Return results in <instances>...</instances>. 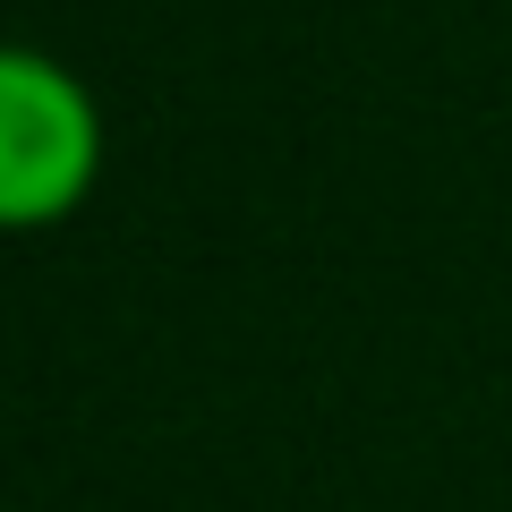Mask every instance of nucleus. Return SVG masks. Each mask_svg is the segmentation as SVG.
I'll use <instances>...</instances> for the list:
<instances>
[{
	"instance_id": "f257e3e1",
	"label": "nucleus",
	"mask_w": 512,
	"mask_h": 512,
	"mask_svg": "<svg viewBox=\"0 0 512 512\" xmlns=\"http://www.w3.org/2000/svg\"><path fill=\"white\" fill-rule=\"evenodd\" d=\"M103 180V111L69 60L9 43L0 52V222L52 231Z\"/></svg>"
}]
</instances>
